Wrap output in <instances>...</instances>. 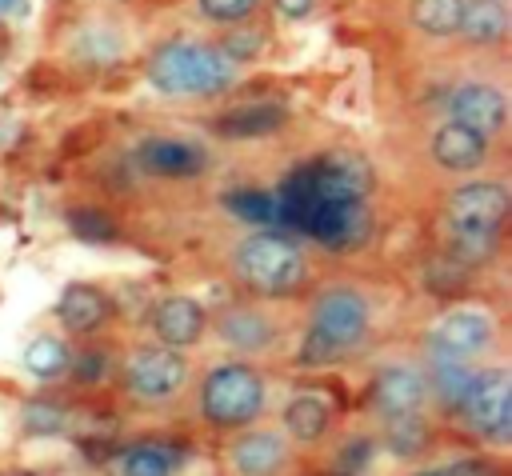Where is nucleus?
Masks as SVG:
<instances>
[{"label": "nucleus", "instance_id": "obj_1", "mask_svg": "<svg viewBox=\"0 0 512 476\" xmlns=\"http://www.w3.org/2000/svg\"><path fill=\"white\" fill-rule=\"evenodd\" d=\"M144 76L164 96H216L236 80V60H228L216 44L168 40L148 56Z\"/></svg>", "mask_w": 512, "mask_h": 476}, {"label": "nucleus", "instance_id": "obj_2", "mask_svg": "<svg viewBox=\"0 0 512 476\" xmlns=\"http://www.w3.org/2000/svg\"><path fill=\"white\" fill-rule=\"evenodd\" d=\"M372 328L368 300L356 288H324L312 300V324L304 336V360H336L364 344Z\"/></svg>", "mask_w": 512, "mask_h": 476}, {"label": "nucleus", "instance_id": "obj_3", "mask_svg": "<svg viewBox=\"0 0 512 476\" xmlns=\"http://www.w3.org/2000/svg\"><path fill=\"white\" fill-rule=\"evenodd\" d=\"M232 272L256 296H288V292H296L304 284L308 264H304V252L288 236L252 232L248 240H240V248L232 256Z\"/></svg>", "mask_w": 512, "mask_h": 476}, {"label": "nucleus", "instance_id": "obj_4", "mask_svg": "<svg viewBox=\"0 0 512 476\" xmlns=\"http://www.w3.org/2000/svg\"><path fill=\"white\" fill-rule=\"evenodd\" d=\"M264 400H268V388H264V376L244 364V360H224L216 364L204 384H200V412L212 428L220 432H232V428H248L260 412H264Z\"/></svg>", "mask_w": 512, "mask_h": 476}, {"label": "nucleus", "instance_id": "obj_5", "mask_svg": "<svg viewBox=\"0 0 512 476\" xmlns=\"http://www.w3.org/2000/svg\"><path fill=\"white\" fill-rule=\"evenodd\" d=\"M460 416L476 436H484L492 444H508L512 440V380H508V372L504 368L480 372L472 392L460 404Z\"/></svg>", "mask_w": 512, "mask_h": 476}, {"label": "nucleus", "instance_id": "obj_6", "mask_svg": "<svg viewBox=\"0 0 512 476\" xmlns=\"http://www.w3.org/2000/svg\"><path fill=\"white\" fill-rule=\"evenodd\" d=\"M188 376L184 352L164 348V344H140L120 360V380L132 396L140 400H164L172 396Z\"/></svg>", "mask_w": 512, "mask_h": 476}, {"label": "nucleus", "instance_id": "obj_7", "mask_svg": "<svg viewBox=\"0 0 512 476\" xmlns=\"http://www.w3.org/2000/svg\"><path fill=\"white\" fill-rule=\"evenodd\" d=\"M508 208H512V196L500 180H472V184H460L448 192L444 224H448V232H464V228L500 232L508 220Z\"/></svg>", "mask_w": 512, "mask_h": 476}, {"label": "nucleus", "instance_id": "obj_8", "mask_svg": "<svg viewBox=\"0 0 512 476\" xmlns=\"http://www.w3.org/2000/svg\"><path fill=\"white\" fill-rule=\"evenodd\" d=\"M288 220L296 228H304L308 236H316L324 248H352V244L368 240V232H372V212L364 208V200H356V204H300Z\"/></svg>", "mask_w": 512, "mask_h": 476}, {"label": "nucleus", "instance_id": "obj_9", "mask_svg": "<svg viewBox=\"0 0 512 476\" xmlns=\"http://www.w3.org/2000/svg\"><path fill=\"white\" fill-rule=\"evenodd\" d=\"M428 336H432V348L440 356L472 360V356H484L496 344V320L484 308H448V312L436 316Z\"/></svg>", "mask_w": 512, "mask_h": 476}, {"label": "nucleus", "instance_id": "obj_10", "mask_svg": "<svg viewBox=\"0 0 512 476\" xmlns=\"http://www.w3.org/2000/svg\"><path fill=\"white\" fill-rule=\"evenodd\" d=\"M372 408L392 420V416H416L424 404H428V380H424V368L416 364H384L372 380V392H368Z\"/></svg>", "mask_w": 512, "mask_h": 476}, {"label": "nucleus", "instance_id": "obj_11", "mask_svg": "<svg viewBox=\"0 0 512 476\" xmlns=\"http://www.w3.org/2000/svg\"><path fill=\"white\" fill-rule=\"evenodd\" d=\"M148 328H152L156 344L184 352V348H196L204 340L208 312L196 296H164V300H156V308L148 316Z\"/></svg>", "mask_w": 512, "mask_h": 476}, {"label": "nucleus", "instance_id": "obj_12", "mask_svg": "<svg viewBox=\"0 0 512 476\" xmlns=\"http://www.w3.org/2000/svg\"><path fill=\"white\" fill-rule=\"evenodd\" d=\"M448 120L468 124V128L492 136V132H500V128L508 124V96H504L496 84H484V80L460 84V88L448 96Z\"/></svg>", "mask_w": 512, "mask_h": 476}, {"label": "nucleus", "instance_id": "obj_13", "mask_svg": "<svg viewBox=\"0 0 512 476\" xmlns=\"http://www.w3.org/2000/svg\"><path fill=\"white\" fill-rule=\"evenodd\" d=\"M136 164L148 172V176H164V180H188V176H200L208 156L200 144L192 140H176V136H148L140 140L136 148Z\"/></svg>", "mask_w": 512, "mask_h": 476}, {"label": "nucleus", "instance_id": "obj_14", "mask_svg": "<svg viewBox=\"0 0 512 476\" xmlns=\"http://www.w3.org/2000/svg\"><path fill=\"white\" fill-rule=\"evenodd\" d=\"M288 464V440L272 428L240 432L228 444V468L236 476H280Z\"/></svg>", "mask_w": 512, "mask_h": 476}, {"label": "nucleus", "instance_id": "obj_15", "mask_svg": "<svg viewBox=\"0 0 512 476\" xmlns=\"http://www.w3.org/2000/svg\"><path fill=\"white\" fill-rule=\"evenodd\" d=\"M432 160L448 172H472L488 160V136L468 128V124H456V120H444L436 132H432Z\"/></svg>", "mask_w": 512, "mask_h": 476}, {"label": "nucleus", "instance_id": "obj_16", "mask_svg": "<svg viewBox=\"0 0 512 476\" xmlns=\"http://www.w3.org/2000/svg\"><path fill=\"white\" fill-rule=\"evenodd\" d=\"M56 316H60V324H64L72 336H88V332H96V328L112 316V300H108V292L96 288V284H68V288L60 292Z\"/></svg>", "mask_w": 512, "mask_h": 476}, {"label": "nucleus", "instance_id": "obj_17", "mask_svg": "<svg viewBox=\"0 0 512 476\" xmlns=\"http://www.w3.org/2000/svg\"><path fill=\"white\" fill-rule=\"evenodd\" d=\"M216 332H220V340H224L228 348H236V352H260V348H268L272 336H276L272 320H268L256 304H236V308L220 312Z\"/></svg>", "mask_w": 512, "mask_h": 476}, {"label": "nucleus", "instance_id": "obj_18", "mask_svg": "<svg viewBox=\"0 0 512 476\" xmlns=\"http://www.w3.org/2000/svg\"><path fill=\"white\" fill-rule=\"evenodd\" d=\"M476 376H480V368H472V364H464V360H456V356H440V352H436L432 368L424 372L428 396H432L436 404L452 408V412H460V404H464V396L472 392Z\"/></svg>", "mask_w": 512, "mask_h": 476}, {"label": "nucleus", "instance_id": "obj_19", "mask_svg": "<svg viewBox=\"0 0 512 476\" xmlns=\"http://www.w3.org/2000/svg\"><path fill=\"white\" fill-rule=\"evenodd\" d=\"M328 424H332V408H328V400H324L320 392H300V396H292L288 408H284V432H288V440H296V444H316V440H324Z\"/></svg>", "mask_w": 512, "mask_h": 476}, {"label": "nucleus", "instance_id": "obj_20", "mask_svg": "<svg viewBox=\"0 0 512 476\" xmlns=\"http://www.w3.org/2000/svg\"><path fill=\"white\" fill-rule=\"evenodd\" d=\"M456 36H464L468 44H480V48L500 44L508 36V4L504 0H464Z\"/></svg>", "mask_w": 512, "mask_h": 476}, {"label": "nucleus", "instance_id": "obj_21", "mask_svg": "<svg viewBox=\"0 0 512 476\" xmlns=\"http://www.w3.org/2000/svg\"><path fill=\"white\" fill-rule=\"evenodd\" d=\"M288 120V112L280 104H244V108H232L216 120V132L220 136H236V140H248V136H264V132H276L280 124Z\"/></svg>", "mask_w": 512, "mask_h": 476}, {"label": "nucleus", "instance_id": "obj_22", "mask_svg": "<svg viewBox=\"0 0 512 476\" xmlns=\"http://www.w3.org/2000/svg\"><path fill=\"white\" fill-rule=\"evenodd\" d=\"M20 364H24V372H28L32 380H56V376H64V372H68L72 352H68V344H64L60 336L40 332V336H32V340L24 344Z\"/></svg>", "mask_w": 512, "mask_h": 476}, {"label": "nucleus", "instance_id": "obj_23", "mask_svg": "<svg viewBox=\"0 0 512 476\" xmlns=\"http://www.w3.org/2000/svg\"><path fill=\"white\" fill-rule=\"evenodd\" d=\"M464 0H412L408 20L428 36H456Z\"/></svg>", "mask_w": 512, "mask_h": 476}, {"label": "nucleus", "instance_id": "obj_24", "mask_svg": "<svg viewBox=\"0 0 512 476\" xmlns=\"http://www.w3.org/2000/svg\"><path fill=\"white\" fill-rule=\"evenodd\" d=\"M120 476H172L176 452L168 444H132L120 452Z\"/></svg>", "mask_w": 512, "mask_h": 476}, {"label": "nucleus", "instance_id": "obj_25", "mask_svg": "<svg viewBox=\"0 0 512 476\" xmlns=\"http://www.w3.org/2000/svg\"><path fill=\"white\" fill-rule=\"evenodd\" d=\"M384 440H388L392 452H400V456H416V452L424 448V440H428V424L420 420V412H416V416H392Z\"/></svg>", "mask_w": 512, "mask_h": 476}, {"label": "nucleus", "instance_id": "obj_26", "mask_svg": "<svg viewBox=\"0 0 512 476\" xmlns=\"http://www.w3.org/2000/svg\"><path fill=\"white\" fill-rule=\"evenodd\" d=\"M496 240H500V232H476V228L448 232V248H452V256L464 260V264H480V260H488V256L496 252Z\"/></svg>", "mask_w": 512, "mask_h": 476}, {"label": "nucleus", "instance_id": "obj_27", "mask_svg": "<svg viewBox=\"0 0 512 476\" xmlns=\"http://www.w3.org/2000/svg\"><path fill=\"white\" fill-rule=\"evenodd\" d=\"M224 204H228L236 216L252 220V224H276V220H280L276 200H272V196H264V192H232Z\"/></svg>", "mask_w": 512, "mask_h": 476}, {"label": "nucleus", "instance_id": "obj_28", "mask_svg": "<svg viewBox=\"0 0 512 476\" xmlns=\"http://www.w3.org/2000/svg\"><path fill=\"white\" fill-rule=\"evenodd\" d=\"M200 4V12L208 16V20H216V24H244L256 8H260V0H196Z\"/></svg>", "mask_w": 512, "mask_h": 476}, {"label": "nucleus", "instance_id": "obj_29", "mask_svg": "<svg viewBox=\"0 0 512 476\" xmlns=\"http://www.w3.org/2000/svg\"><path fill=\"white\" fill-rule=\"evenodd\" d=\"M24 428L36 432V436H52V432L64 428V412L52 408V404H40V400H36V404L24 408Z\"/></svg>", "mask_w": 512, "mask_h": 476}, {"label": "nucleus", "instance_id": "obj_30", "mask_svg": "<svg viewBox=\"0 0 512 476\" xmlns=\"http://www.w3.org/2000/svg\"><path fill=\"white\" fill-rule=\"evenodd\" d=\"M72 228H76L84 240H112V236H116V224H112L104 212H96V208H80V212L72 216Z\"/></svg>", "mask_w": 512, "mask_h": 476}, {"label": "nucleus", "instance_id": "obj_31", "mask_svg": "<svg viewBox=\"0 0 512 476\" xmlns=\"http://www.w3.org/2000/svg\"><path fill=\"white\" fill-rule=\"evenodd\" d=\"M68 368H76V376H80L84 384H92V380H104V376H108V356H104V352H84V356H76Z\"/></svg>", "mask_w": 512, "mask_h": 476}, {"label": "nucleus", "instance_id": "obj_32", "mask_svg": "<svg viewBox=\"0 0 512 476\" xmlns=\"http://www.w3.org/2000/svg\"><path fill=\"white\" fill-rule=\"evenodd\" d=\"M448 476H500V468L488 456H464V460L448 464Z\"/></svg>", "mask_w": 512, "mask_h": 476}, {"label": "nucleus", "instance_id": "obj_33", "mask_svg": "<svg viewBox=\"0 0 512 476\" xmlns=\"http://www.w3.org/2000/svg\"><path fill=\"white\" fill-rule=\"evenodd\" d=\"M312 4H316V0H272V8H276L284 20H304V16L312 12Z\"/></svg>", "mask_w": 512, "mask_h": 476}, {"label": "nucleus", "instance_id": "obj_34", "mask_svg": "<svg viewBox=\"0 0 512 476\" xmlns=\"http://www.w3.org/2000/svg\"><path fill=\"white\" fill-rule=\"evenodd\" d=\"M412 476H448V468H424V472H412Z\"/></svg>", "mask_w": 512, "mask_h": 476}]
</instances>
